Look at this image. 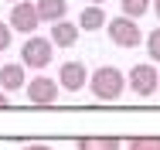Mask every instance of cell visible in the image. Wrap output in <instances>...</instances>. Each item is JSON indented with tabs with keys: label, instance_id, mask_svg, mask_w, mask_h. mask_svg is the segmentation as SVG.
<instances>
[{
	"label": "cell",
	"instance_id": "cell-8",
	"mask_svg": "<svg viewBox=\"0 0 160 150\" xmlns=\"http://www.w3.org/2000/svg\"><path fill=\"white\" fill-rule=\"evenodd\" d=\"M28 85V68L10 61V65H0V92H17Z\"/></svg>",
	"mask_w": 160,
	"mask_h": 150
},
{
	"label": "cell",
	"instance_id": "cell-13",
	"mask_svg": "<svg viewBox=\"0 0 160 150\" xmlns=\"http://www.w3.org/2000/svg\"><path fill=\"white\" fill-rule=\"evenodd\" d=\"M119 7H123V14H126V17L140 21V17L150 10V0H119Z\"/></svg>",
	"mask_w": 160,
	"mask_h": 150
},
{
	"label": "cell",
	"instance_id": "cell-5",
	"mask_svg": "<svg viewBox=\"0 0 160 150\" xmlns=\"http://www.w3.org/2000/svg\"><path fill=\"white\" fill-rule=\"evenodd\" d=\"M7 24L10 31H17V34H28L31 38L38 24H41V17H38V7H34L31 0H17L14 7H10V17H7Z\"/></svg>",
	"mask_w": 160,
	"mask_h": 150
},
{
	"label": "cell",
	"instance_id": "cell-1",
	"mask_svg": "<svg viewBox=\"0 0 160 150\" xmlns=\"http://www.w3.org/2000/svg\"><path fill=\"white\" fill-rule=\"evenodd\" d=\"M89 92L96 96L99 102H116L123 92H126V75L116 68V65H102V68H96L92 75H89Z\"/></svg>",
	"mask_w": 160,
	"mask_h": 150
},
{
	"label": "cell",
	"instance_id": "cell-19",
	"mask_svg": "<svg viewBox=\"0 0 160 150\" xmlns=\"http://www.w3.org/2000/svg\"><path fill=\"white\" fill-rule=\"evenodd\" d=\"M153 14H157V17H160V0H153Z\"/></svg>",
	"mask_w": 160,
	"mask_h": 150
},
{
	"label": "cell",
	"instance_id": "cell-14",
	"mask_svg": "<svg viewBox=\"0 0 160 150\" xmlns=\"http://www.w3.org/2000/svg\"><path fill=\"white\" fill-rule=\"evenodd\" d=\"M126 150H160V137H133L126 140Z\"/></svg>",
	"mask_w": 160,
	"mask_h": 150
},
{
	"label": "cell",
	"instance_id": "cell-12",
	"mask_svg": "<svg viewBox=\"0 0 160 150\" xmlns=\"http://www.w3.org/2000/svg\"><path fill=\"white\" fill-rule=\"evenodd\" d=\"M75 150H123L119 137H78Z\"/></svg>",
	"mask_w": 160,
	"mask_h": 150
},
{
	"label": "cell",
	"instance_id": "cell-20",
	"mask_svg": "<svg viewBox=\"0 0 160 150\" xmlns=\"http://www.w3.org/2000/svg\"><path fill=\"white\" fill-rule=\"evenodd\" d=\"M89 3H99V7H102V3H106V0H89Z\"/></svg>",
	"mask_w": 160,
	"mask_h": 150
},
{
	"label": "cell",
	"instance_id": "cell-10",
	"mask_svg": "<svg viewBox=\"0 0 160 150\" xmlns=\"http://www.w3.org/2000/svg\"><path fill=\"white\" fill-rule=\"evenodd\" d=\"M34 7H38V17L48 24H58L68 14V0H34Z\"/></svg>",
	"mask_w": 160,
	"mask_h": 150
},
{
	"label": "cell",
	"instance_id": "cell-17",
	"mask_svg": "<svg viewBox=\"0 0 160 150\" xmlns=\"http://www.w3.org/2000/svg\"><path fill=\"white\" fill-rule=\"evenodd\" d=\"M24 150H51V147H48V143H28Z\"/></svg>",
	"mask_w": 160,
	"mask_h": 150
},
{
	"label": "cell",
	"instance_id": "cell-21",
	"mask_svg": "<svg viewBox=\"0 0 160 150\" xmlns=\"http://www.w3.org/2000/svg\"><path fill=\"white\" fill-rule=\"evenodd\" d=\"M7 3H17V0H7Z\"/></svg>",
	"mask_w": 160,
	"mask_h": 150
},
{
	"label": "cell",
	"instance_id": "cell-2",
	"mask_svg": "<svg viewBox=\"0 0 160 150\" xmlns=\"http://www.w3.org/2000/svg\"><path fill=\"white\" fill-rule=\"evenodd\" d=\"M106 31H109V41L116 44V48H136V44H143V31H140V21H133L126 14H119V17H112V21H106Z\"/></svg>",
	"mask_w": 160,
	"mask_h": 150
},
{
	"label": "cell",
	"instance_id": "cell-7",
	"mask_svg": "<svg viewBox=\"0 0 160 150\" xmlns=\"http://www.w3.org/2000/svg\"><path fill=\"white\" fill-rule=\"evenodd\" d=\"M55 82L65 92H78V89H85V82H89V68L82 61H65L62 68H58V79Z\"/></svg>",
	"mask_w": 160,
	"mask_h": 150
},
{
	"label": "cell",
	"instance_id": "cell-6",
	"mask_svg": "<svg viewBox=\"0 0 160 150\" xmlns=\"http://www.w3.org/2000/svg\"><path fill=\"white\" fill-rule=\"evenodd\" d=\"M28 99H31L34 106H55L58 102V82L55 79H48V75H38V79H28Z\"/></svg>",
	"mask_w": 160,
	"mask_h": 150
},
{
	"label": "cell",
	"instance_id": "cell-3",
	"mask_svg": "<svg viewBox=\"0 0 160 150\" xmlns=\"http://www.w3.org/2000/svg\"><path fill=\"white\" fill-rule=\"evenodd\" d=\"M51 58H55V44H51L48 38L31 34V38L21 44V65H24V68H48Z\"/></svg>",
	"mask_w": 160,
	"mask_h": 150
},
{
	"label": "cell",
	"instance_id": "cell-4",
	"mask_svg": "<svg viewBox=\"0 0 160 150\" xmlns=\"http://www.w3.org/2000/svg\"><path fill=\"white\" fill-rule=\"evenodd\" d=\"M126 85L133 89V96H140V99H150L153 92L160 89V72L153 68V65H133L126 75Z\"/></svg>",
	"mask_w": 160,
	"mask_h": 150
},
{
	"label": "cell",
	"instance_id": "cell-9",
	"mask_svg": "<svg viewBox=\"0 0 160 150\" xmlns=\"http://www.w3.org/2000/svg\"><path fill=\"white\" fill-rule=\"evenodd\" d=\"M78 24H72L68 17L65 21H58V24H51V34H48V41L55 44V48H72L75 41H78Z\"/></svg>",
	"mask_w": 160,
	"mask_h": 150
},
{
	"label": "cell",
	"instance_id": "cell-16",
	"mask_svg": "<svg viewBox=\"0 0 160 150\" xmlns=\"http://www.w3.org/2000/svg\"><path fill=\"white\" fill-rule=\"evenodd\" d=\"M10 44H14V31H10L7 21H0V51H7Z\"/></svg>",
	"mask_w": 160,
	"mask_h": 150
},
{
	"label": "cell",
	"instance_id": "cell-11",
	"mask_svg": "<svg viewBox=\"0 0 160 150\" xmlns=\"http://www.w3.org/2000/svg\"><path fill=\"white\" fill-rule=\"evenodd\" d=\"M78 31H99V28H106V10L99 7V3H89L82 14H78Z\"/></svg>",
	"mask_w": 160,
	"mask_h": 150
},
{
	"label": "cell",
	"instance_id": "cell-15",
	"mask_svg": "<svg viewBox=\"0 0 160 150\" xmlns=\"http://www.w3.org/2000/svg\"><path fill=\"white\" fill-rule=\"evenodd\" d=\"M143 44H147V55L150 61H160V28H153L147 38H143Z\"/></svg>",
	"mask_w": 160,
	"mask_h": 150
},
{
	"label": "cell",
	"instance_id": "cell-18",
	"mask_svg": "<svg viewBox=\"0 0 160 150\" xmlns=\"http://www.w3.org/2000/svg\"><path fill=\"white\" fill-rule=\"evenodd\" d=\"M0 109H10V99H7L3 92H0Z\"/></svg>",
	"mask_w": 160,
	"mask_h": 150
}]
</instances>
